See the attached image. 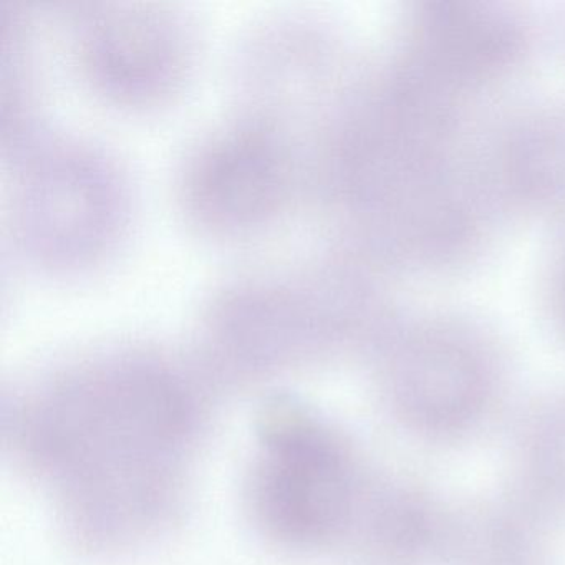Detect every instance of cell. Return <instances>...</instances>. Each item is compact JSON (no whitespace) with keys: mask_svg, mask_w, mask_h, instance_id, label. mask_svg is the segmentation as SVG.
Wrapping results in <instances>:
<instances>
[{"mask_svg":"<svg viewBox=\"0 0 565 565\" xmlns=\"http://www.w3.org/2000/svg\"><path fill=\"white\" fill-rule=\"evenodd\" d=\"M511 489L555 525L565 522V392L519 412L511 433Z\"/></svg>","mask_w":565,"mask_h":565,"instance_id":"obj_10","label":"cell"},{"mask_svg":"<svg viewBox=\"0 0 565 565\" xmlns=\"http://www.w3.org/2000/svg\"><path fill=\"white\" fill-rule=\"evenodd\" d=\"M413 28L426 81H476L508 67L521 51L518 22L488 4L431 2Z\"/></svg>","mask_w":565,"mask_h":565,"instance_id":"obj_6","label":"cell"},{"mask_svg":"<svg viewBox=\"0 0 565 565\" xmlns=\"http://www.w3.org/2000/svg\"><path fill=\"white\" fill-rule=\"evenodd\" d=\"M564 307H565V287H564ZM564 319H565V312H564Z\"/></svg>","mask_w":565,"mask_h":565,"instance_id":"obj_11","label":"cell"},{"mask_svg":"<svg viewBox=\"0 0 565 565\" xmlns=\"http://www.w3.org/2000/svg\"><path fill=\"white\" fill-rule=\"evenodd\" d=\"M115 204L114 188L100 168L78 158L62 160L29 188L28 226L45 253L87 256L110 234Z\"/></svg>","mask_w":565,"mask_h":565,"instance_id":"obj_7","label":"cell"},{"mask_svg":"<svg viewBox=\"0 0 565 565\" xmlns=\"http://www.w3.org/2000/svg\"><path fill=\"white\" fill-rule=\"evenodd\" d=\"M379 393L386 418L406 438L459 445L501 416L504 369L494 349L469 330L419 327L386 343Z\"/></svg>","mask_w":565,"mask_h":565,"instance_id":"obj_3","label":"cell"},{"mask_svg":"<svg viewBox=\"0 0 565 565\" xmlns=\"http://www.w3.org/2000/svg\"><path fill=\"white\" fill-rule=\"evenodd\" d=\"M286 191V167L263 134L231 135L204 151L190 178L200 216L220 227H249L276 213Z\"/></svg>","mask_w":565,"mask_h":565,"instance_id":"obj_5","label":"cell"},{"mask_svg":"<svg viewBox=\"0 0 565 565\" xmlns=\"http://www.w3.org/2000/svg\"><path fill=\"white\" fill-rule=\"evenodd\" d=\"M554 522L514 489L455 509L445 565H554Z\"/></svg>","mask_w":565,"mask_h":565,"instance_id":"obj_8","label":"cell"},{"mask_svg":"<svg viewBox=\"0 0 565 565\" xmlns=\"http://www.w3.org/2000/svg\"><path fill=\"white\" fill-rule=\"evenodd\" d=\"M455 509L405 472L370 476L345 547L360 565H445Z\"/></svg>","mask_w":565,"mask_h":565,"instance_id":"obj_4","label":"cell"},{"mask_svg":"<svg viewBox=\"0 0 565 565\" xmlns=\"http://www.w3.org/2000/svg\"><path fill=\"white\" fill-rule=\"evenodd\" d=\"M88 61L97 81L111 94L150 97L174 77L180 42L157 14H111L92 29Z\"/></svg>","mask_w":565,"mask_h":565,"instance_id":"obj_9","label":"cell"},{"mask_svg":"<svg viewBox=\"0 0 565 565\" xmlns=\"http://www.w3.org/2000/svg\"><path fill=\"white\" fill-rule=\"evenodd\" d=\"M206 419L180 373L125 360L42 386L15 403L6 433L15 458L54 491L68 537L111 554L173 524Z\"/></svg>","mask_w":565,"mask_h":565,"instance_id":"obj_1","label":"cell"},{"mask_svg":"<svg viewBox=\"0 0 565 565\" xmlns=\"http://www.w3.org/2000/svg\"><path fill=\"white\" fill-rule=\"evenodd\" d=\"M370 476L339 428L280 396L259 416L247 512L257 532L280 551H329L349 541Z\"/></svg>","mask_w":565,"mask_h":565,"instance_id":"obj_2","label":"cell"}]
</instances>
